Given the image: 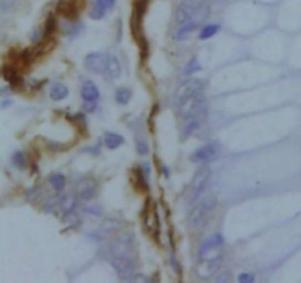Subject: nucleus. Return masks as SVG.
I'll return each mask as SVG.
<instances>
[{
    "label": "nucleus",
    "mask_w": 301,
    "mask_h": 283,
    "mask_svg": "<svg viewBox=\"0 0 301 283\" xmlns=\"http://www.w3.org/2000/svg\"><path fill=\"white\" fill-rule=\"evenodd\" d=\"M198 25H200V22L196 21V19H191V21H188V22L182 24V25H181V28L178 30V32H177V35H175V38H177L178 41H182V40L188 38V37H190V34L196 30Z\"/></svg>",
    "instance_id": "obj_11"
},
{
    "label": "nucleus",
    "mask_w": 301,
    "mask_h": 283,
    "mask_svg": "<svg viewBox=\"0 0 301 283\" xmlns=\"http://www.w3.org/2000/svg\"><path fill=\"white\" fill-rule=\"evenodd\" d=\"M75 204H76L75 198H74V195H71V194L63 195L59 201L60 210H62L63 213H66V214H68V213H71L72 210L75 209Z\"/></svg>",
    "instance_id": "obj_16"
},
{
    "label": "nucleus",
    "mask_w": 301,
    "mask_h": 283,
    "mask_svg": "<svg viewBox=\"0 0 301 283\" xmlns=\"http://www.w3.org/2000/svg\"><path fill=\"white\" fill-rule=\"evenodd\" d=\"M210 179V167L207 164H203L198 167V170L196 172L194 178H193V182H191V186H190V201L194 203L196 200L200 198L201 193L204 191L207 182Z\"/></svg>",
    "instance_id": "obj_3"
},
{
    "label": "nucleus",
    "mask_w": 301,
    "mask_h": 283,
    "mask_svg": "<svg viewBox=\"0 0 301 283\" xmlns=\"http://www.w3.org/2000/svg\"><path fill=\"white\" fill-rule=\"evenodd\" d=\"M219 25L218 24H207L203 30H201V32H200V35H198V38L200 40H207V38H211L218 31H219Z\"/></svg>",
    "instance_id": "obj_17"
},
{
    "label": "nucleus",
    "mask_w": 301,
    "mask_h": 283,
    "mask_svg": "<svg viewBox=\"0 0 301 283\" xmlns=\"http://www.w3.org/2000/svg\"><path fill=\"white\" fill-rule=\"evenodd\" d=\"M85 110L87 112H94L96 110V102H85Z\"/></svg>",
    "instance_id": "obj_30"
},
{
    "label": "nucleus",
    "mask_w": 301,
    "mask_h": 283,
    "mask_svg": "<svg viewBox=\"0 0 301 283\" xmlns=\"http://www.w3.org/2000/svg\"><path fill=\"white\" fill-rule=\"evenodd\" d=\"M198 2H204V0H198Z\"/></svg>",
    "instance_id": "obj_31"
},
{
    "label": "nucleus",
    "mask_w": 301,
    "mask_h": 283,
    "mask_svg": "<svg viewBox=\"0 0 301 283\" xmlns=\"http://www.w3.org/2000/svg\"><path fill=\"white\" fill-rule=\"evenodd\" d=\"M81 96H82L84 102H96V100L99 99L100 92H99V88H97L91 81H87V82L82 85Z\"/></svg>",
    "instance_id": "obj_12"
},
{
    "label": "nucleus",
    "mask_w": 301,
    "mask_h": 283,
    "mask_svg": "<svg viewBox=\"0 0 301 283\" xmlns=\"http://www.w3.org/2000/svg\"><path fill=\"white\" fill-rule=\"evenodd\" d=\"M201 5H204V2H198V0H184L177 9V22L178 24H185L188 21H191L198 9L201 8Z\"/></svg>",
    "instance_id": "obj_6"
},
{
    "label": "nucleus",
    "mask_w": 301,
    "mask_h": 283,
    "mask_svg": "<svg viewBox=\"0 0 301 283\" xmlns=\"http://www.w3.org/2000/svg\"><path fill=\"white\" fill-rule=\"evenodd\" d=\"M204 107V99L201 96V91L196 92L194 96L188 97L187 100H184L180 105L181 113L185 119H191V118H196L197 115L203 110Z\"/></svg>",
    "instance_id": "obj_4"
},
{
    "label": "nucleus",
    "mask_w": 301,
    "mask_h": 283,
    "mask_svg": "<svg viewBox=\"0 0 301 283\" xmlns=\"http://www.w3.org/2000/svg\"><path fill=\"white\" fill-rule=\"evenodd\" d=\"M15 0H0V9L2 11H8L14 6Z\"/></svg>",
    "instance_id": "obj_28"
},
{
    "label": "nucleus",
    "mask_w": 301,
    "mask_h": 283,
    "mask_svg": "<svg viewBox=\"0 0 301 283\" xmlns=\"http://www.w3.org/2000/svg\"><path fill=\"white\" fill-rule=\"evenodd\" d=\"M216 206L214 197H204L198 201H194V206L188 214V223L191 227H197L204 222L207 214L210 213L213 207Z\"/></svg>",
    "instance_id": "obj_1"
},
{
    "label": "nucleus",
    "mask_w": 301,
    "mask_h": 283,
    "mask_svg": "<svg viewBox=\"0 0 301 283\" xmlns=\"http://www.w3.org/2000/svg\"><path fill=\"white\" fill-rule=\"evenodd\" d=\"M110 264L122 280H130L136 273V260L133 255H112Z\"/></svg>",
    "instance_id": "obj_2"
},
{
    "label": "nucleus",
    "mask_w": 301,
    "mask_h": 283,
    "mask_svg": "<svg viewBox=\"0 0 301 283\" xmlns=\"http://www.w3.org/2000/svg\"><path fill=\"white\" fill-rule=\"evenodd\" d=\"M204 87V82L201 79H188L185 81L184 84H181L180 88L177 89V94H175V103L180 106L184 100H187L188 97L194 96L196 92H200Z\"/></svg>",
    "instance_id": "obj_7"
},
{
    "label": "nucleus",
    "mask_w": 301,
    "mask_h": 283,
    "mask_svg": "<svg viewBox=\"0 0 301 283\" xmlns=\"http://www.w3.org/2000/svg\"><path fill=\"white\" fill-rule=\"evenodd\" d=\"M68 94H69V89L68 87L65 85V84H55L52 89H50V99L52 100H55V102H60V100H63V99H66L68 97Z\"/></svg>",
    "instance_id": "obj_14"
},
{
    "label": "nucleus",
    "mask_w": 301,
    "mask_h": 283,
    "mask_svg": "<svg viewBox=\"0 0 301 283\" xmlns=\"http://www.w3.org/2000/svg\"><path fill=\"white\" fill-rule=\"evenodd\" d=\"M105 72L110 78H119L120 76V65L119 60L115 56H107L106 58V68Z\"/></svg>",
    "instance_id": "obj_13"
},
{
    "label": "nucleus",
    "mask_w": 301,
    "mask_h": 283,
    "mask_svg": "<svg viewBox=\"0 0 301 283\" xmlns=\"http://www.w3.org/2000/svg\"><path fill=\"white\" fill-rule=\"evenodd\" d=\"M136 150L140 156H146L149 153V144L144 139H138L136 143Z\"/></svg>",
    "instance_id": "obj_23"
},
{
    "label": "nucleus",
    "mask_w": 301,
    "mask_h": 283,
    "mask_svg": "<svg viewBox=\"0 0 301 283\" xmlns=\"http://www.w3.org/2000/svg\"><path fill=\"white\" fill-rule=\"evenodd\" d=\"M123 144V138L119 134L115 132H107L105 136V146L109 150H115Z\"/></svg>",
    "instance_id": "obj_15"
},
{
    "label": "nucleus",
    "mask_w": 301,
    "mask_h": 283,
    "mask_svg": "<svg viewBox=\"0 0 301 283\" xmlns=\"http://www.w3.org/2000/svg\"><path fill=\"white\" fill-rule=\"evenodd\" d=\"M200 69H201V66H200V63H198V59H197V58H193V59L187 63V66H185V69H184V74L191 75L193 72L200 71Z\"/></svg>",
    "instance_id": "obj_20"
},
{
    "label": "nucleus",
    "mask_w": 301,
    "mask_h": 283,
    "mask_svg": "<svg viewBox=\"0 0 301 283\" xmlns=\"http://www.w3.org/2000/svg\"><path fill=\"white\" fill-rule=\"evenodd\" d=\"M94 3H96V5H99V6H102V8L106 9V11H109L110 8H113L115 0H96Z\"/></svg>",
    "instance_id": "obj_26"
},
{
    "label": "nucleus",
    "mask_w": 301,
    "mask_h": 283,
    "mask_svg": "<svg viewBox=\"0 0 301 283\" xmlns=\"http://www.w3.org/2000/svg\"><path fill=\"white\" fill-rule=\"evenodd\" d=\"M197 128H198V122L196 120V118H191L190 123H188L187 128H185V135H190L191 132H194Z\"/></svg>",
    "instance_id": "obj_25"
},
{
    "label": "nucleus",
    "mask_w": 301,
    "mask_h": 283,
    "mask_svg": "<svg viewBox=\"0 0 301 283\" xmlns=\"http://www.w3.org/2000/svg\"><path fill=\"white\" fill-rule=\"evenodd\" d=\"M118 227H119V223H115L113 220H106L102 229H103L105 232H107V233H113Z\"/></svg>",
    "instance_id": "obj_24"
},
{
    "label": "nucleus",
    "mask_w": 301,
    "mask_h": 283,
    "mask_svg": "<svg viewBox=\"0 0 301 283\" xmlns=\"http://www.w3.org/2000/svg\"><path fill=\"white\" fill-rule=\"evenodd\" d=\"M49 180H50V185H52L56 191H62V190L65 188V183H66V179H65L63 175H60V173H53Z\"/></svg>",
    "instance_id": "obj_18"
},
{
    "label": "nucleus",
    "mask_w": 301,
    "mask_h": 283,
    "mask_svg": "<svg viewBox=\"0 0 301 283\" xmlns=\"http://www.w3.org/2000/svg\"><path fill=\"white\" fill-rule=\"evenodd\" d=\"M238 282H244V283H250L254 282V276L250 274V273H242L238 276Z\"/></svg>",
    "instance_id": "obj_27"
},
{
    "label": "nucleus",
    "mask_w": 301,
    "mask_h": 283,
    "mask_svg": "<svg viewBox=\"0 0 301 283\" xmlns=\"http://www.w3.org/2000/svg\"><path fill=\"white\" fill-rule=\"evenodd\" d=\"M222 258H216V260H198L196 266V273L198 277L201 279H209L211 277L219 267H221Z\"/></svg>",
    "instance_id": "obj_8"
},
{
    "label": "nucleus",
    "mask_w": 301,
    "mask_h": 283,
    "mask_svg": "<svg viewBox=\"0 0 301 283\" xmlns=\"http://www.w3.org/2000/svg\"><path fill=\"white\" fill-rule=\"evenodd\" d=\"M106 55L103 53H91L85 58V68L93 74H103L106 68Z\"/></svg>",
    "instance_id": "obj_9"
},
{
    "label": "nucleus",
    "mask_w": 301,
    "mask_h": 283,
    "mask_svg": "<svg viewBox=\"0 0 301 283\" xmlns=\"http://www.w3.org/2000/svg\"><path fill=\"white\" fill-rule=\"evenodd\" d=\"M55 24H56V22H55V19H53V18H49V19H47V22H46V34H49L50 31L53 30Z\"/></svg>",
    "instance_id": "obj_29"
},
{
    "label": "nucleus",
    "mask_w": 301,
    "mask_h": 283,
    "mask_svg": "<svg viewBox=\"0 0 301 283\" xmlns=\"http://www.w3.org/2000/svg\"><path fill=\"white\" fill-rule=\"evenodd\" d=\"M12 163L15 164L16 167H19V169H24L25 164H27L25 154H24L22 151H16L15 154H14V157H12Z\"/></svg>",
    "instance_id": "obj_21"
},
{
    "label": "nucleus",
    "mask_w": 301,
    "mask_h": 283,
    "mask_svg": "<svg viewBox=\"0 0 301 283\" xmlns=\"http://www.w3.org/2000/svg\"><path fill=\"white\" fill-rule=\"evenodd\" d=\"M106 12H107L106 9H103L102 6H99V5L94 3V6H93V9H91L90 12V18L91 19H102L106 15Z\"/></svg>",
    "instance_id": "obj_22"
},
{
    "label": "nucleus",
    "mask_w": 301,
    "mask_h": 283,
    "mask_svg": "<svg viewBox=\"0 0 301 283\" xmlns=\"http://www.w3.org/2000/svg\"><path fill=\"white\" fill-rule=\"evenodd\" d=\"M221 154V147L218 143H209L200 149H197L191 154V160L197 163H210L213 160H216Z\"/></svg>",
    "instance_id": "obj_5"
},
{
    "label": "nucleus",
    "mask_w": 301,
    "mask_h": 283,
    "mask_svg": "<svg viewBox=\"0 0 301 283\" xmlns=\"http://www.w3.org/2000/svg\"><path fill=\"white\" fill-rule=\"evenodd\" d=\"M96 182L93 179H84L78 183V197L84 201H90L96 195Z\"/></svg>",
    "instance_id": "obj_10"
},
{
    "label": "nucleus",
    "mask_w": 301,
    "mask_h": 283,
    "mask_svg": "<svg viewBox=\"0 0 301 283\" xmlns=\"http://www.w3.org/2000/svg\"><path fill=\"white\" fill-rule=\"evenodd\" d=\"M116 102L119 105H126L131 100V91L128 88H119L116 91Z\"/></svg>",
    "instance_id": "obj_19"
}]
</instances>
